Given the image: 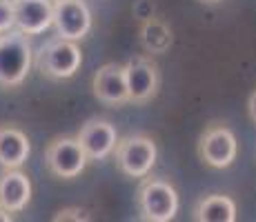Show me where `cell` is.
Segmentation results:
<instances>
[{
	"label": "cell",
	"mask_w": 256,
	"mask_h": 222,
	"mask_svg": "<svg viewBox=\"0 0 256 222\" xmlns=\"http://www.w3.org/2000/svg\"><path fill=\"white\" fill-rule=\"evenodd\" d=\"M32 154L27 133L18 127L2 125L0 127V167L2 169H20Z\"/></svg>",
	"instance_id": "cell-13"
},
{
	"label": "cell",
	"mask_w": 256,
	"mask_h": 222,
	"mask_svg": "<svg viewBox=\"0 0 256 222\" xmlns=\"http://www.w3.org/2000/svg\"><path fill=\"white\" fill-rule=\"evenodd\" d=\"M198 156L212 169H228L238 156V142L232 129L225 125H212L198 140Z\"/></svg>",
	"instance_id": "cell-7"
},
{
	"label": "cell",
	"mask_w": 256,
	"mask_h": 222,
	"mask_svg": "<svg viewBox=\"0 0 256 222\" xmlns=\"http://www.w3.org/2000/svg\"><path fill=\"white\" fill-rule=\"evenodd\" d=\"M248 109H250V118L256 122V91L250 96V100H248Z\"/></svg>",
	"instance_id": "cell-18"
},
{
	"label": "cell",
	"mask_w": 256,
	"mask_h": 222,
	"mask_svg": "<svg viewBox=\"0 0 256 222\" xmlns=\"http://www.w3.org/2000/svg\"><path fill=\"white\" fill-rule=\"evenodd\" d=\"M14 22L24 36H40L54 24L52 0H12Z\"/></svg>",
	"instance_id": "cell-10"
},
{
	"label": "cell",
	"mask_w": 256,
	"mask_h": 222,
	"mask_svg": "<svg viewBox=\"0 0 256 222\" xmlns=\"http://www.w3.org/2000/svg\"><path fill=\"white\" fill-rule=\"evenodd\" d=\"M56 222H65V220H74V222H80V220H90V216H85V211L78 209V207H72V209H60L56 216H54Z\"/></svg>",
	"instance_id": "cell-17"
},
{
	"label": "cell",
	"mask_w": 256,
	"mask_h": 222,
	"mask_svg": "<svg viewBox=\"0 0 256 222\" xmlns=\"http://www.w3.org/2000/svg\"><path fill=\"white\" fill-rule=\"evenodd\" d=\"M194 218L198 222H234L236 202L223 194L203 196L194 207Z\"/></svg>",
	"instance_id": "cell-14"
},
{
	"label": "cell",
	"mask_w": 256,
	"mask_h": 222,
	"mask_svg": "<svg viewBox=\"0 0 256 222\" xmlns=\"http://www.w3.org/2000/svg\"><path fill=\"white\" fill-rule=\"evenodd\" d=\"M34 65L38 67V71L45 78L52 80H67L74 78L76 71L82 65V53L80 47L76 44V40H67V38H54L47 40L38 49Z\"/></svg>",
	"instance_id": "cell-3"
},
{
	"label": "cell",
	"mask_w": 256,
	"mask_h": 222,
	"mask_svg": "<svg viewBox=\"0 0 256 222\" xmlns=\"http://www.w3.org/2000/svg\"><path fill=\"white\" fill-rule=\"evenodd\" d=\"M116 167L127 178H145L156 165L158 149H156L154 138L145 133H134V136L118 138L114 147Z\"/></svg>",
	"instance_id": "cell-4"
},
{
	"label": "cell",
	"mask_w": 256,
	"mask_h": 222,
	"mask_svg": "<svg viewBox=\"0 0 256 222\" xmlns=\"http://www.w3.org/2000/svg\"><path fill=\"white\" fill-rule=\"evenodd\" d=\"M14 220V216L9 214L7 209H2V207H0V222H12Z\"/></svg>",
	"instance_id": "cell-19"
},
{
	"label": "cell",
	"mask_w": 256,
	"mask_h": 222,
	"mask_svg": "<svg viewBox=\"0 0 256 222\" xmlns=\"http://www.w3.org/2000/svg\"><path fill=\"white\" fill-rule=\"evenodd\" d=\"M34 65V49L29 36L16 27L0 33V87H18L24 82Z\"/></svg>",
	"instance_id": "cell-1"
},
{
	"label": "cell",
	"mask_w": 256,
	"mask_h": 222,
	"mask_svg": "<svg viewBox=\"0 0 256 222\" xmlns=\"http://www.w3.org/2000/svg\"><path fill=\"white\" fill-rule=\"evenodd\" d=\"M16 27L14 22V2L12 0H0V33Z\"/></svg>",
	"instance_id": "cell-16"
},
{
	"label": "cell",
	"mask_w": 256,
	"mask_h": 222,
	"mask_svg": "<svg viewBox=\"0 0 256 222\" xmlns=\"http://www.w3.org/2000/svg\"><path fill=\"white\" fill-rule=\"evenodd\" d=\"M54 27L67 40H82L92 29V11L85 0H54Z\"/></svg>",
	"instance_id": "cell-8"
},
{
	"label": "cell",
	"mask_w": 256,
	"mask_h": 222,
	"mask_svg": "<svg viewBox=\"0 0 256 222\" xmlns=\"http://www.w3.org/2000/svg\"><path fill=\"white\" fill-rule=\"evenodd\" d=\"M140 42L150 53H165L174 42V36L163 20L147 16L140 24Z\"/></svg>",
	"instance_id": "cell-15"
},
{
	"label": "cell",
	"mask_w": 256,
	"mask_h": 222,
	"mask_svg": "<svg viewBox=\"0 0 256 222\" xmlns=\"http://www.w3.org/2000/svg\"><path fill=\"white\" fill-rule=\"evenodd\" d=\"M32 200V180L20 169H4L0 176V207L18 214Z\"/></svg>",
	"instance_id": "cell-12"
},
{
	"label": "cell",
	"mask_w": 256,
	"mask_h": 222,
	"mask_svg": "<svg viewBox=\"0 0 256 222\" xmlns=\"http://www.w3.org/2000/svg\"><path fill=\"white\" fill-rule=\"evenodd\" d=\"M203 2H210V4H214V2H220V0H203Z\"/></svg>",
	"instance_id": "cell-20"
},
{
	"label": "cell",
	"mask_w": 256,
	"mask_h": 222,
	"mask_svg": "<svg viewBox=\"0 0 256 222\" xmlns=\"http://www.w3.org/2000/svg\"><path fill=\"white\" fill-rule=\"evenodd\" d=\"M76 140L80 142L82 151L90 160H105L107 156L114 154V147L118 142V131L110 120L102 118H92L80 127Z\"/></svg>",
	"instance_id": "cell-9"
},
{
	"label": "cell",
	"mask_w": 256,
	"mask_h": 222,
	"mask_svg": "<svg viewBox=\"0 0 256 222\" xmlns=\"http://www.w3.org/2000/svg\"><path fill=\"white\" fill-rule=\"evenodd\" d=\"M178 191L170 180L163 178H142L138 194H136V207L138 214L150 222H170L178 214Z\"/></svg>",
	"instance_id": "cell-2"
},
{
	"label": "cell",
	"mask_w": 256,
	"mask_h": 222,
	"mask_svg": "<svg viewBox=\"0 0 256 222\" xmlns=\"http://www.w3.org/2000/svg\"><path fill=\"white\" fill-rule=\"evenodd\" d=\"M125 82H127V96L134 105H145L152 98H156L160 87V71L152 58L136 56L127 60L125 65Z\"/></svg>",
	"instance_id": "cell-6"
},
{
	"label": "cell",
	"mask_w": 256,
	"mask_h": 222,
	"mask_svg": "<svg viewBox=\"0 0 256 222\" xmlns=\"http://www.w3.org/2000/svg\"><path fill=\"white\" fill-rule=\"evenodd\" d=\"M92 89L94 96L102 102V105H125L130 102L127 96V82H125V69L118 62H107L94 73L92 80Z\"/></svg>",
	"instance_id": "cell-11"
},
{
	"label": "cell",
	"mask_w": 256,
	"mask_h": 222,
	"mask_svg": "<svg viewBox=\"0 0 256 222\" xmlns=\"http://www.w3.org/2000/svg\"><path fill=\"white\" fill-rule=\"evenodd\" d=\"M87 162H90V158L85 156L80 142H78L76 138H70V136H62V138L52 140L47 147V151H45L47 169L56 178H62V180L78 178L82 171H85Z\"/></svg>",
	"instance_id": "cell-5"
}]
</instances>
